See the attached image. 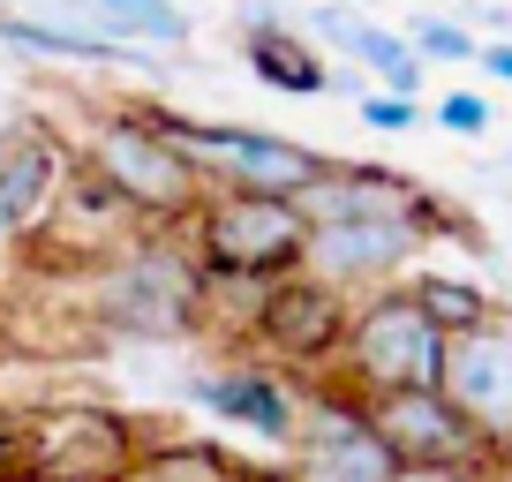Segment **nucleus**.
<instances>
[{
	"instance_id": "nucleus-1",
	"label": "nucleus",
	"mask_w": 512,
	"mask_h": 482,
	"mask_svg": "<svg viewBox=\"0 0 512 482\" xmlns=\"http://www.w3.org/2000/svg\"><path fill=\"white\" fill-rule=\"evenodd\" d=\"M91 317L113 339H136V347H174L196 339L211 317V279L189 257V241H166L159 226H136L128 249H113L106 272L91 279Z\"/></svg>"
},
{
	"instance_id": "nucleus-2",
	"label": "nucleus",
	"mask_w": 512,
	"mask_h": 482,
	"mask_svg": "<svg viewBox=\"0 0 512 482\" xmlns=\"http://www.w3.org/2000/svg\"><path fill=\"white\" fill-rule=\"evenodd\" d=\"M76 166L128 211V226L174 234V226H189V211L204 204V174L159 136L151 106H121V113H106V121H91Z\"/></svg>"
},
{
	"instance_id": "nucleus-3",
	"label": "nucleus",
	"mask_w": 512,
	"mask_h": 482,
	"mask_svg": "<svg viewBox=\"0 0 512 482\" xmlns=\"http://www.w3.org/2000/svg\"><path fill=\"white\" fill-rule=\"evenodd\" d=\"M189 257L204 264L211 287H272V279L302 272L309 219L294 196H256V189H204L189 211Z\"/></svg>"
},
{
	"instance_id": "nucleus-4",
	"label": "nucleus",
	"mask_w": 512,
	"mask_h": 482,
	"mask_svg": "<svg viewBox=\"0 0 512 482\" xmlns=\"http://www.w3.org/2000/svg\"><path fill=\"white\" fill-rule=\"evenodd\" d=\"M445 354H452V339L422 317V302L400 279V287H377V294H354L347 302V339H339L332 377L354 385L362 400H377V392L445 385Z\"/></svg>"
},
{
	"instance_id": "nucleus-5",
	"label": "nucleus",
	"mask_w": 512,
	"mask_h": 482,
	"mask_svg": "<svg viewBox=\"0 0 512 482\" xmlns=\"http://www.w3.org/2000/svg\"><path fill=\"white\" fill-rule=\"evenodd\" d=\"M445 226L437 196H415V211H362V219H317L302 241V272L324 279L332 294H377L400 287L415 272V257L430 249V234Z\"/></svg>"
},
{
	"instance_id": "nucleus-6",
	"label": "nucleus",
	"mask_w": 512,
	"mask_h": 482,
	"mask_svg": "<svg viewBox=\"0 0 512 482\" xmlns=\"http://www.w3.org/2000/svg\"><path fill=\"white\" fill-rule=\"evenodd\" d=\"M159 136L204 174V189H256V196H302L324 174V151L294 144V136L249 129V121H189V113L151 106Z\"/></svg>"
},
{
	"instance_id": "nucleus-7",
	"label": "nucleus",
	"mask_w": 512,
	"mask_h": 482,
	"mask_svg": "<svg viewBox=\"0 0 512 482\" xmlns=\"http://www.w3.org/2000/svg\"><path fill=\"white\" fill-rule=\"evenodd\" d=\"M151 437L113 407H38L23 415V482H128Z\"/></svg>"
},
{
	"instance_id": "nucleus-8",
	"label": "nucleus",
	"mask_w": 512,
	"mask_h": 482,
	"mask_svg": "<svg viewBox=\"0 0 512 482\" xmlns=\"http://www.w3.org/2000/svg\"><path fill=\"white\" fill-rule=\"evenodd\" d=\"M369 422L392 445V460L407 475H490L505 452H490L475 437V422L445 400V385H415V392H377Z\"/></svg>"
},
{
	"instance_id": "nucleus-9",
	"label": "nucleus",
	"mask_w": 512,
	"mask_h": 482,
	"mask_svg": "<svg viewBox=\"0 0 512 482\" xmlns=\"http://www.w3.org/2000/svg\"><path fill=\"white\" fill-rule=\"evenodd\" d=\"M302 475L294 482H407V467L392 460V445L369 422V400L354 385H339L332 370H317V400H309V430L294 437Z\"/></svg>"
},
{
	"instance_id": "nucleus-10",
	"label": "nucleus",
	"mask_w": 512,
	"mask_h": 482,
	"mask_svg": "<svg viewBox=\"0 0 512 482\" xmlns=\"http://www.w3.org/2000/svg\"><path fill=\"white\" fill-rule=\"evenodd\" d=\"M249 339H256V354H272V362H287V370H302V377L332 370L339 339H347V294H332L309 272H287V279H272V287H256Z\"/></svg>"
},
{
	"instance_id": "nucleus-11",
	"label": "nucleus",
	"mask_w": 512,
	"mask_h": 482,
	"mask_svg": "<svg viewBox=\"0 0 512 482\" xmlns=\"http://www.w3.org/2000/svg\"><path fill=\"white\" fill-rule=\"evenodd\" d=\"M445 400L475 422L490 452H512V309H490L445 354Z\"/></svg>"
},
{
	"instance_id": "nucleus-12",
	"label": "nucleus",
	"mask_w": 512,
	"mask_h": 482,
	"mask_svg": "<svg viewBox=\"0 0 512 482\" xmlns=\"http://www.w3.org/2000/svg\"><path fill=\"white\" fill-rule=\"evenodd\" d=\"M68 159L76 151H61V136L38 121L0 129V234H38V219H53Z\"/></svg>"
},
{
	"instance_id": "nucleus-13",
	"label": "nucleus",
	"mask_w": 512,
	"mask_h": 482,
	"mask_svg": "<svg viewBox=\"0 0 512 482\" xmlns=\"http://www.w3.org/2000/svg\"><path fill=\"white\" fill-rule=\"evenodd\" d=\"M196 400L219 422H241L249 437H264V445H294L302 437V407H294L287 377L264 370V362H226V370L196 377Z\"/></svg>"
},
{
	"instance_id": "nucleus-14",
	"label": "nucleus",
	"mask_w": 512,
	"mask_h": 482,
	"mask_svg": "<svg viewBox=\"0 0 512 482\" xmlns=\"http://www.w3.org/2000/svg\"><path fill=\"white\" fill-rule=\"evenodd\" d=\"M415 181L392 174V166H369V159H324V174L309 181L294 204H302V219H362V211H415Z\"/></svg>"
},
{
	"instance_id": "nucleus-15",
	"label": "nucleus",
	"mask_w": 512,
	"mask_h": 482,
	"mask_svg": "<svg viewBox=\"0 0 512 482\" xmlns=\"http://www.w3.org/2000/svg\"><path fill=\"white\" fill-rule=\"evenodd\" d=\"M241 46H249V76L272 83V91L287 98H324L339 83V68L324 61L317 46H309L294 23H272V31H241Z\"/></svg>"
},
{
	"instance_id": "nucleus-16",
	"label": "nucleus",
	"mask_w": 512,
	"mask_h": 482,
	"mask_svg": "<svg viewBox=\"0 0 512 482\" xmlns=\"http://www.w3.org/2000/svg\"><path fill=\"white\" fill-rule=\"evenodd\" d=\"M0 46L31 53V61H98V68L144 61L136 46H121L106 31H68V23H46V16H0Z\"/></svg>"
},
{
	"instance_id": "nucleus-17",
	"label": "nucleus",
	"mask_w": 512,
	"mask_h": 482,
	"mask_svg": "<svg viewBox=\"0 0 512 482\" xmlns=\"http://www.w3.org/2000/svg\"><path fill=\"white\" fill-rule=\"evenodd\" d=\"M91 31L121 38L136 53H174L189 46V8L181 0H91Z\"/></svg>"
},
{
	"instance_id": "nucleus-18",
	"label": "nucleus",
	"mask_w": 512,
	"mask_h": 482,
	"mask_svg": "<svg viewBox=\"0 0 512 482\" xmlns=\"http://www.w3.org/2000/svg\"><path fill=\"white\" fill-rule=\"evenodd\" d=\"M407 294L422 302V317L437 324L445 339H460V332H475L482 317H490V294L475 287V279H452V272H407Z\"/></svg>"
},
{
	"instance_id": "nucleus-19",
	"label": "nucleus",
	"mask_w": 512,
	"mask_h": 482,
	"mask_svg": "<svg viewBox=\"0 0 512 482\" xmlns=\"http://www.w3.org/2000/svg\"><path fill=\"white\" fill-rule=\"evenodd\" d=\"M347 61H362L369 76H377V91L422 98V53L407 46V31H384V23H369V16H362V31H354Z\"/></svg>"
},
{
	"instance_id": "nucleus-20",
	"label": "nucleus",
	"mask_w": 512,
	"mask_h": 482,
	"mask_svg": "<svg viewBox=\"0 0 512 482\" xmlns=\"http://www.w3.org/2000/svg\"><path fill=\"white\" fill-rule=\"evenodd\" d=\"M241 467L219 445H144V460L128 467V482H234Z\"/></svg>"
},
{
	"instance_id": "nucleus-21",
	"label": "nucleus",
	"mask_w": 512,
	"mask_h": 482,
	"mask_svg": "<svg viewBox=\"0 0 512 482\" xmlns=\"http://www.w3.org/2000/svg\"><path fill=\"white\" fill-rule=\"evenodd\" d=\"M407 46H415L422 61H475L482 38L467 31V23H452V16H415L407 23Z\"/></svg>"
},
{
	"instance_id": "nucleus-22",
	"label": "nucleus",
	"mask_w": 512,
	"mask_h": 482,
	"mask_svg": "<svg viewBox=\"0 0 512 482\" xmlns=\"http://www.w3.org/2000/svg\"><path fill=\"white\" fill-rule=\"evenodd\" d=\"M362 121L377 136H407L422 121V106H415V98H400V91H362Z\"/></svg>"
},
{
	"instance_id": "nucleus-23",
	"label": "nucleus",
	"mask_w": 512,
	"mask_h": 482,
	"mask_svg": "<svg viewBox=\"0 0 512 482\" xmlns=\"http://www.w3.org/2000/svg\"><path fill=\"white\" fill-rule=\"evenodd\" d=\"M437 121H445L452 136H490L497 113H490V98H482V91H445V98H437Z\"/></svg>"
},
{
	"instance_id": "nucleus-24",
	"label": "nucleus",
	"mask_w": 512,
	"mask_h": 482,
	"mask_svg": "<svg viewBox=\"0 0 512 482\" xmlns=\"http://www.w3.org/2000/svg\"><path fill=\"white\" fill-rule=\"evenodd\" d=\"M0 482H23V415H0Z\"/></svg>"
},
{
	"instance_id": "nucleus-25",
	"label": "nucleus",
	"mask_w": 512,
	"mask_h": 482,
	"mask_svg": "<svg viewBox=\"0 0 512 482\" xmlns=\"http://www.w3.org/2000/svg\"><path fill=\"white\" fill-rule=\"evenodd\" d=\"M234 23L241 31H272V23H287V0H234Z\"/></svg>"
},
{
	"instance_id": "nucleus-26",
	"label": "nucleus",
	"mask_w": 512,
	"mask_h": 482,
	"mask_svg": "<svg viewBox=\"0 0 512 482\" xmlns=\"http://www.w3.org/2000/svg\"><path fill=\"white\" fill-rule=\"evenodd\" d=\"M475 61L490 68L497 83H512V38H490V46H475Z\"/></svg>"
},
{
	"instance_id": "nucleus-27",
	"label": "nucleus",
	"mask_w": 512,
	"mask_h": 482,
	"mask_svg": "<svg viewBox=\"0 0 512 482\" xmlns=\"http://www.w3.org/2000/svg\"><path fill=\"white\" fill-rule=\"evenodd\" d=\"M234 482H294V475H279V467H241Z\"/></svg>"
}]
</instances>
